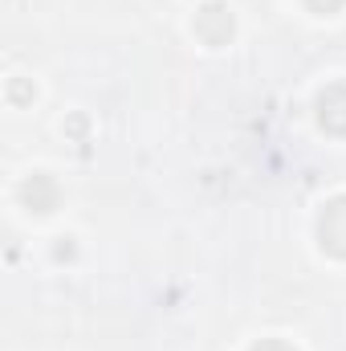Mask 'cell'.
I'll return each mask as SVG.
<instances>
[{
	"label": "cell",
	"mask_w": 346,
	"mask_h": 351,
	"mask_svg": "<svg viewBox=\"0 0 346 351\" xmlns=\"http://www.w3.org/2000/svg\"><path fill=\"white\" fill-rule=\"evenodd\" d=\"M318 241H322L326 254L346 258V196L330 200L322 208V217H318Z\"/></svg>",
	"instance_id": "cell-1"
},
{
	"label": "cell",
	"mask_w": 346,
	"mask_h": 351,
	"mask_svg": "<svg viewBox=\"0 0 346 351\" xmlns=\"http://www.w3.org/2000/svg\"><path fill=\"white\" fill-rule=\"evenodd\" d=\"M196 37L204 45H228V37H232V12L224 4H204L196 12Z\"/></svg>",
	"instance_id": "cell-2"
},
{
	"label": "cell",
	"mask_w": 346,
	"mask_h": 351,
	"mask_svg": "<svg viewBox=\"0 0 346 351\" xmlns=\"http://www.w3.org/2000/svg\"><path fill=\"white\" fill-rule=\"evenodd\" d=\"M318 123L330 135H346V86H326L318 98Z\"/></svg>",
	"instance_id": "cell-3"
},
{
	"label": "cell",
	"mask_w": 346,
	"mask_h": 351,
	"mask_svg": "<svg viewBox=\"0 0 346 351\" xmlns=\"http://www.w3.org/2000/svg\"><path fill=\"white\" fill-rule=\"evenodd\" d=\"M57 184L49 180V176H33V180H25L21 184V200L33 208V213H53L57 208Z\"/></svg>",
	"instance_id": "cell-4"
},
{
	"label": "cell",
	"mask_w": 346,
	"mask_h": 351,
	"mask_svg": "<svg viewBox=\"0 0 346 351\" xmlns=\"http://www.w3.org/2000/svg\"><path fill=\"white\" fill-rule=\"evenodd\" d=\"M306 4H310L314 12H322V16H326V12H338L346 0H306Z\"/></svg>",
	"instance_id": "cell-5"
},
{
	"label": "cell",
	"mask_w": 346,
	"mask_h": 351,
	"mask_svg": "<svg viewBox=\"0 0 346 351\" xmlns=\"http://www.w3.org/2000/svg\"><path fill=\"white\" fill-rule=\"evenodd\" d=\"M253 351H293L289 343H277V339H265V343H257Z\"/></svg>",
	"instance_id": "cell-6"
}]
</instances>
